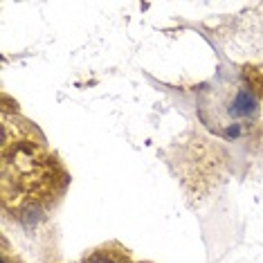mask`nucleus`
Returning <instances> with one entry per match:
<instances>
[{"instance_id": "1", "label": "nucleus", "mask_w": 263, "mask_h": 263, "mask_svg": "<svg viewBox=\"0 0 263 263\" xmlns=\"http://www.w3.org/2000/svg\"><path fill=\"white\" fill-rule=\"evenodd\" d=\"M70 182L43 133L18 112L3 110L0 194L3 212L25 225L45 218Z\"/></svg>"}, {"instance_id": "2", "label": "nucleus", "mask_w": 263, "mask_h": 263, "mask_svg": "<svg viewBox=\"0 0 263 263\" xmlns=\"http://www.w3.org/2000/svg\"><path fill=\"white\" fill-rule=\"evenodd\" d=\"M220 43L236 61H263V14H256V7L241 14L230 27L227 36H220Z\"/></svg>"}, {"instance_id": "3", "label": "nucleus", "mask_w": 263, "mask_h": 263, "mask_svg": "<svg viewBox=\"0 0 263 263\" xmlns=\"http://www.w3.org/2000/svg\"><path fill=\"white\" fill-rule=\"evenodd\" d=\"M81 263H133V261H130L126 248H122L119 243H106L83 256Z\"/></svg>"}, {"instance_id": "4", "label": "nucleus", "mask_w": 263, "mask_h": 263, "mask_svg": "<svg viewBox=\"0 0 263 263\" xmlns=\"http://www.w3.org/2000/svg\"><path fill=\"white\" fill-rule=\"evenodd\" d=\"M245 81H248V88L252 90L256 97L263 99V68H256V65H252V68H245Z\"/></svg>"}]
</instances>
